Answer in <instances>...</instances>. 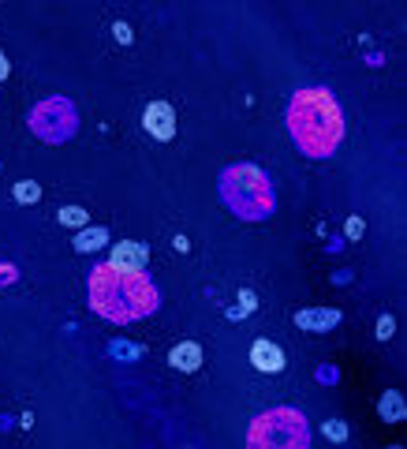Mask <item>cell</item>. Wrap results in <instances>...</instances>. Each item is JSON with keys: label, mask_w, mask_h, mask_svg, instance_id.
Returning <instances> with one entry per match:
<instances>
[{"label": "cell", "mask_w": 407, "mask_h": 449, "mask_svg": "<svg viewBox=\"0 0 407 449\" xmlns=\"http://www.w3.org/2000/svg\"><path fill=\"white\" fill-rule=\"evenodd\" d=\"M109 262H112V266H120V270H146V247L124 240V244L112 247V258Z\"/></svg>", "instance_id": "cell-8"}, {"label": "cell", "mask_w": 407, "mask_h": 449, "mask_svg": "<svg viewBox=\"0 0 407 449\" xmlns=\"http://www.w3.org/2000/svg\"><path fill=\"white\" fill-rule=\"evenodd\" d=\"M220 203L243 221H261L273 214V183L258 165L240 161L220 176Z\"/></svg>", "instance_id": "cell-3"}, {"label": "cell", "mask_w": 407, "mask_h": 449, "mask_svg": "<svg viewBox=\"0 0 407 449\" xmlns=\"http://www.w3.org/2000/svg\"><path fill=\"white\" fill-rule=\"evenodd\" d=\"M0 79H8V60H4V52H0Z\"/></svg>", "instance_id": "cell-20"}, {"label": "cell", "mask_w": 407, "mask_h": 449, "mask_svg": "<svg viewBox=\"0 0 407 449\" xmlns=\"http://www.w3.org/2000/svg\"><path fill=\"white\" fill-rule=\"evenodd\" d=\"M322 431H325V438H329V442H344V438H348V427L340 424V419H329Z\"/></svg>", "instance_id": "cell-15"}, {"label": "cell", "mask_w": 407, "mask_h": 449, "mask_svg": "<svg viewBox=\"0 0 407 449\" xmlns=\"http://www.w3.org/2000/svg\"><path fill=\"white\" fill-rule=\"evenodd\" d=\"M142 124H146V131L157 139V142H168L176 135V109L168 101H150L146 105V116H142Z\"/></svg>", "instance_id": "cell-6"}, {"label": "cell", "mask_w": 407, "mask_h": 449, "mask_svg": "<svg viewBox=\"0 0 407 449\" xmlns=\"http://www.w3.org/2000/svg\"><path fill=\"white\" fill-rule=\"evenodd\" d=\"M251 363L258 367L261 375H277V371H284V352L273 345V341H254Z\"/></svg>", "instance_id": "cell-7"}, {"label": "cell", "mask_w": 407, "mask_h": 449, "mask_svg": "<svg viewBox=\"0 0 407 449\" xmlns=\"http://www.w3.org/2000/svg\"><path fill=\"white\" fill-rule=\"evenodd\" d=\"M16 203H23V206H30V203H37V195H42V188H37L34 180H23V183H16Z\"/></svg>", "instance_id": "cell-13"}, {"label": "cell", "mask_w": 407, "mask_h": 449, "mask_svg": "<svg viewBox=\"0 0 407 449\" xmlns=\"http://www.w3.org/2000/svg\"><path fill=\"white\" fill-rule=\"evenodd\" d=\"M157 303H161V296H157L146 270H120L112 262H101L90 273V307L112 326L150 319Z\"/></svg>", "instance_id": "cell-1"}, {"label": "cell", "mask_w": 407, "mask_h": 449, "mask_svg": "<svg viewBox=\"0 0 407 449\" xmlns=\"http://www.w3.org/2000/svg\"><path fill=\"white\" fill-rule=\"evenodd\" d=\"M348 236H351V240H359V236H362V217H351L348 221Z\"/></svg>", "instance_id": "cell-17"}, {"label": "cell", "mask_w": 407, "mask_h": 449, "mask_svg": "<svg viewBox=\"0 0 407 449\" xmlns=\"http://www.w3.org/2000/svg\"><path fill=\"white\" fill-rule=\"evenodd\" d=\"M336 319H340V311H333V307H322V311H299V326L303 329H329V326H336Z\"/></svg>", "instance_id": "cell-11"}, {"label": "cell", "mask_w": 407, "mask_h": 449, "mask_svg": "<svg viewBox=\"0 0 407 449\" xmlns=\"http://www.w3.org/2000/svg\"><path fill=\"white\" fill-rule=\"evenodd\" d=\"M247 445H295V449H303V445H310L307 419L299 416L295 408H269V412H261L251 424Z\"/></svg>", "instance_id": "cell-4"}, {"label": "cell", "mask_w": 407, "mask_h": 449, "mask_svg": "<svg viewBox=\"0 0 407 449\" xmlns=\"http://www.w3.org/2000/svg\"><path fill=\"white\" fill-rule=\"evenodd\" d=\"M322 382H336V371H333V367H322Z\"/></svg>", "instance_id": "cell-19"}, {"label": "cell", "mask_w": 407, "mask_h": 449, "mask_svg": "<svg viewBox=\"0 0 407 449\" xmlns=\"http://www.w3.org/2000/svg\"><path fill=\"white\" fill-rule=\"evenodd\" d=\"M284 124L307 157H333L344 142V113L325 86H303L288 101Z\"/></svg>", "instance_id": "cell-2"}, {"label": "cell", "mask_w": 407, "mask_h": 449, "mask_svg": "<svg viewBox=\"0 0 407 449\" xmlns=\"http://www.w3.org/2000/svg\"><path fill=\"white\" fill-rule=\"evenodd\" d=\"M105 244H109V229H101V224H83V229L75 232V251H101Z\"/></svg>", "instance_id": "cell-10"}, {"label": "cell", "mask_w": 407, "mask_h": 449, "mask_svg": "<svg viewBox=\"0 0 407 449\" xmlns=\"http://www.w3.org/2000/svg\"><path fill=\"white\" fill-rule=\"evenodd\" d=\"M30 127L37 131V139H45V142H68L78 131V113L68 98H49L30 113Z\"/></svg>", "instance_id": "cell-5"}, {"label": "cell", "mask_w": 407, "mask_h": 449, "mask_svg": "<svg viewBox=\"0 0 407 449\" xmlns=\"http://www.w3.org/2000/svg\"><path fill=\"white\" fill-rule=\"evenodd\" d=\"M377 412H382L385 424H400V419L407 416V404H403V397H400L396 390H389L385 397H382V408H377Z\"/></svg>", "instance_id": "cell-12"}, {"label": "cell", "mask_w": 407, "mask_h": 449, "mask_svg": "<svg viewBox=\"0 0 407 449\" xmlns=\"http://www.w3.org/2000/svg\"><path fill=\"white\" fill-rule=\"evenodd\" d=\"M116 38H120V42H124V45L131 42V30H127V26H124V23H116Z\"/></svg>", "instance_id": "cell-18"}, {"label": "cell", "mask_w": 407, "mask_h": 449, "mask_svg": "<svg viewBox=\"0 0 407 449\" xmlns=\"http://www.w3.org/2000/svg\"><path fill=\"white\" fill-rule=\"evenodd\" d=\"M60 221H64V224H71V229H83V224H86V210L64 206V210H60Z\"/></svg>", "instance_id": "cell-14"}, {"label": "cell", "mask_w": 407, "mask_h": 449, "mask_svg": "<svg viewBox=\"0 0 407 449\" xmlns=\"http://www.w3.org/2000/svg\"><path fill=\"white\" fill-rule=\"evenodd\" d=\"M377 337H382V341H389V337H392V319H389V314H385L382 322H377Z\"/></svg>", "instance_id": "cell-16"}, {"label": "cell", "mask_w": 407, "mask_h": 449, "mask_svg": "<svg viewBox=\"0 0 407 449\" xmlns=\"http://www.w3.org/2000/svg\"><path fill=\"white\" fill-rule=\"evenodd\" d=\"M168 363L176 367V371H187V375H194L202 367V348L194 345V341H179V345L172 348V356H168Z\"/></svg>", "instance_id": "cell-9"}]
</instances>
